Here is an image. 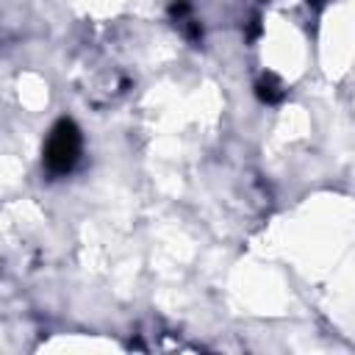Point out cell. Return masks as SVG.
<instances>
[{
    "label": "cell",
    "mask_w": 355,
    "mask_h": 355,
    "mask_svg": "<svg viewBox=\"0 0 355 355\" xmlns=\"http://www.w3.org/2000/svg\"><path fill=\"white\" fill-rule=\"evenodd\" d=\"M78 147H80V139H78L75 125L72 122H61L53 130V136L47 141V153H44L50 169H55V172L69 169L75 164V158H78Z\"/></svg>",
    "instance_id": "6da1fadb"
}]
</instances>
